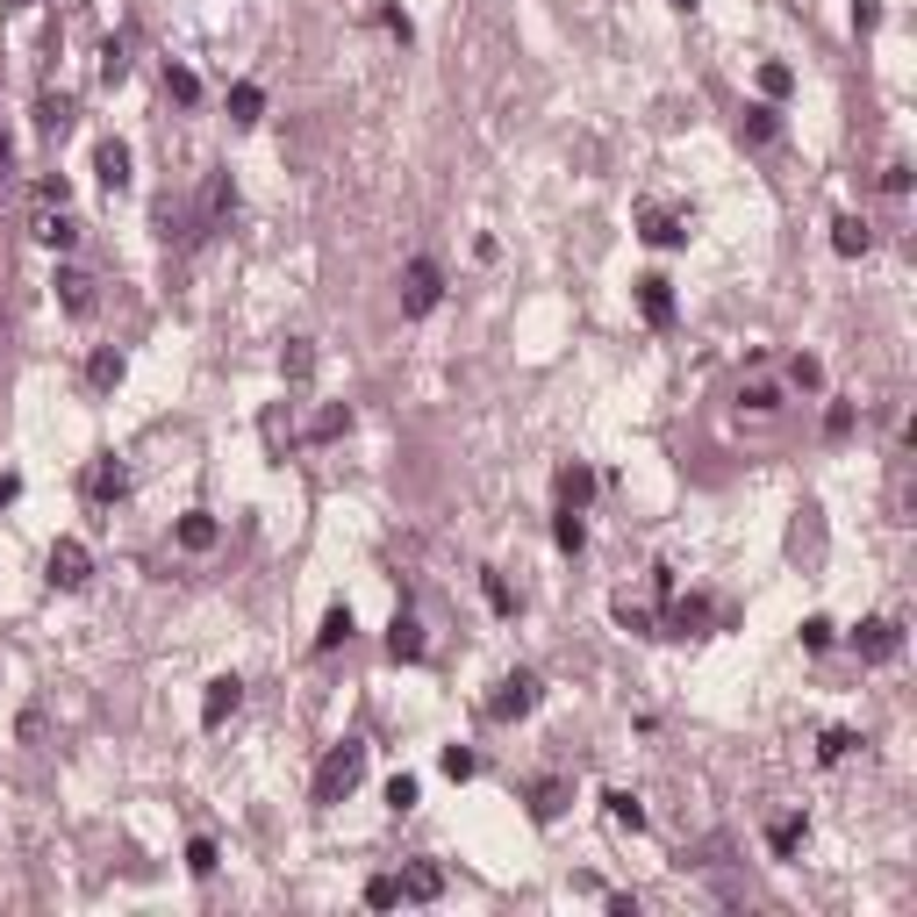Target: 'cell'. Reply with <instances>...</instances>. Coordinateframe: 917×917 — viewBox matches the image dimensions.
Returning <instances> with one entry per match:
<instances>
[{
  "label": "cell",
  "instance_id": "cell-1",
  "mask_svg": "<svg viewBox=\"0 0 917 917\" xmlns=\"http://www.w3.org/2000/svg\"><path fill=\"white\" fill-rule=\"evenodd\" d=\"M359 775H365V739H337L323 753V767H315V781H309V803L315 810H337V803L359 789Z\"/></svg>",
  "mask_w": 917,
  "mask_h": 917
},
{
  "label": "cell",
  "instance_id": "cell-2",
  "mask_svg": "<svg viewBox=\"0 0 917 917\" xmlns=\"http://www.w3.org/2000/svg\"><path fill=\"white\" fill-rule=\"evenodd\" d=\"M537 703H545V681H537L531 667H517V674L495 681V695H487V717H495V724H517V717H531Z\"/></svg>",
  "mask_w": 917,
  "mask_h": 917
},
{
  "label": "cell",
  "instance_id": "cell-3",
  "mask_svg": "<svg viewBox=\"0 0 917 917\" xmlns=\"http://www.w3.org/2000/svg\"><path fill=\"white\" fill-rule=\"evenodd\" d=\"M437 301H445V265L409 259V273H401V315H431Z\"/></svg>",
  "mask_w": 917,
  "mask_h": 917
},
{
  "label": "cell",
  "instance_id": "cell-4",
  "mask_svg": "<svg viewBox=\"0 0 917 917\" xmlns=\"http://www.w3.org/2000/svg\"><path fill=\"white\" fill-rule=\"evenodd\" d=\"M853 653H860L867 667H889V659H903V623H896V617H867L860 631H853Z\"/></svg>",
  "mask_w": 917,
  "mask_h": 917
},
{
  "label": "cell",
  "instance_id": "cell-5",
  "mask_svg": "<svg viewBox=\"0 0 917 917\" xmlns=\"http://www.w3.org/2000/svg\"><path fill=\"white\" fill-rule=\"evenodd\" d=\"M87 581H94V553L79 545V537H58V545H51V588L79 595Z\"/></svg>",
  "mask_w": 917,
  "mask_h": 917
},
{
  "label": "cell",
  "instance_id": "cell-6",
  "mask_svg": "<svg viewBox=\"0 0 917 917\" xmlns=\"http://www.w3.org/2000/svg\"><path fill=\"white\" fill-rule=\"evenodd\" d=\"M639 237L659 244V251H674V244L695 237V215H689V208H645V230H639Z\"/></svg>",
  "mask_w": 917,
  "mask_h": 917
},
{
  "label": "cell",
  "instance_id": "cell-7",
  "mask_svg": "<svg viewBox=\"0 0 917 917\" xmlns=\"http://www.w3.org/2000/svg\"><path fill=\"white\" fill-rule=\"evenodd\" d=\"M51 287H58V309H65V315H79V323H87V315L101 309V295H94V280L79 273V265H58V280H51Z\"/></svg>",
  "mask_w": 917,
  "mask_h": 917
},
{
  "label": "cell",
  "instance_id": "cell-8",
  "mask_svg": "<svg viewBox=\"0 0 917 917\" xmlns=\"http://www.w3.org/2000/svg\"><path fill=\"white\" fill-rule=\"evenodd\" d=\"M423 653H431V639H423V623H416L409 609H395V623H387V659H395V667H416Z\"/></svg>",
  "mask_w": 917,
  "mask_h": 917
},
{
  "label": "cell",
  "instance_id": "cell-9",
  "mask_svg": "<svg viewBox=\"0 0 917 917\" xmlns=\"http://www.w3.org/2000/svg\"><path fill=\"white\" fill-rule=\"evenodd\" d=\"M639 315H645L653 330L674 323V280H667V273H645V280H639Z\"/></svg>",
  "mask_w": 917,
  "mask_h": 917
},
{
  "label": "cell",
  "instance_id": "cell-10",
  "mask_svg": "<svg viewBox=\"0 0 917 917\" xmlns=\"http://www.w3.org/2000/svg\"><path fill=\"white\" fill-rule=\"evenodd\" d=\"M237 703H244V681H237V674H215V681H208V695H201V724H208V731L230 724V717H237Z\"/></svg>",
  "mask_w": 917,
  "mask_h": 917
},
{
  "label": "cell",
  "instance_id": "cell-11",
  "mask_svg": "<svg viewBox=\"0 0 917 917\" xmlns=\"http://www.w3.org/2000/svg\"><path fill=\"white\" fill-rule=\"evenodd\" d=\"M173 537H179V553H215V545H223V523L208 517V509H187V517L173 523Z\"/></svg>",
  "mask_w": 917,
  "mask_h": 917
},
{
  "label": "cell",
  "instance_id": "cell-12",
  "mask_svg": "<svg viewBox=\"0 0 917 917\" xmlns=\"http://www.w3.org/2000/svg\"><path fill=\"white\" fill-rule=\"evenodd\" d=\"M395 882H401V903H437V896H445V867L409 860V867L395 875Z\"/></svg>",
  "mask_w": 917,
  "mask_h": 917
},
{
  "label": "cell",
  "instance_id": "cell-13",
  "mask_svg": "<svg viewBox=\"0 0 917 917\" xmlns=\"http://www.w3.org/2000/svg\"><path fill=\"white\" fill-rule=\"evenodd\" d=\"M94 173H101L108 194H122V187H129V144H122V137H101V151H94Z\"/></svg>",
  "mask_w": 917,
  "mask_h": 917
},
{
  "label": "cell",
  "instance_id": "cell-14",
  "mask_svg": "<svg viewBox=\"0 0 917 917\" xmlns=\"http://www.w3.org/2000/svg\"><path fill=\"white\" fill-rule=\"evenodd\" d=\"M567 781L559 775H545V781H531V825H559V810H567Z\"/></svg>",
  "mask_w": 917,
  "mask_h": 917
},
{
  "label": "cell",
  "instance_id": "cell-15",
  "mask_svg": "<svg viewBox=\"0 0 917 917\" xmlns=\"http://www.w3.org/2000/svg\"><path fill=\"white\" fill-rule=\"evenodd\" d=\"M87 495H94V503H122V495H129V467H122V459H94Z\"/></svg>",
  "mask_w": 917,
  "mask_h": 917
},
{
  "label": "cell",
  "instance_id": "cell-16",
  "mask_svg": "<svg viewBox=\"0 0 917 917\" xmlns=\"http://www.w3.org/2000/svg\"><path fill=\"white\" fill-rule=\"evenodd\" d=\"M553 495H559V509H588V495H595V473L573 459V467H559L553 473Z\"/></svg>",
  "mask_w": 917,
  "mask_h": 917
},
{
  "label": "cell",
  "instance_id": "cell-17",
  "mask_svg": "<svg viewBox=\"0 0 917 917\" xmlns=\"http://www.w3.org/2000/svg\"><path fill=\"white\" fill-rule=\"evenodd\" d=\"M803 839H810V817H803V810H789V817H775V825H767V853H775V860H789Z\"/></svg>",
  "mask_w": 917,
  "mask_h": 917
},
{
  "label": "cell",
  "instance_id": "cell-18",
  "mask_svg": "<svg viewBox=\"0 0 917 917\" xmlns=\"http://www.w3.org/2000/svg\"><path fill=\"white\" fill-rule=\"evenodd\" d=\"M867 244H875V230H867L860 215H839V223H831V251H839V259H867Z\"/></svg>",
  "mask_w": 917,
  "mask_h": 917
},
{
  "label": "cell",
  "instance_id": "cell-19",
  "mask_svg": "<svg viewBox=\"0 0 917 917\" xmlns=\"http://www.w3.org/2000/svg\"><path fill=\"white\" fill-rule=\"evenodd\" d=\"M72 115H79V108H72V94H44V101H36V129H44V137H65Z\"/></svg>",
  "mask_w": 917,
  "mask_h": 917
},
{
  "label": "cell",
  "instance_id": "cell-20",
  "mask_svg": "<svg viewBox=\"0 0 917 917\" xmlns=\"http://www.w3.org/2000/svg\"><path fill=\"white\" fill-rule=\"evenodd\" d=\"M553 545H559L567 559L588 553V523H581V509H559V517H553Z\"/></svg>",
  "mask_w": 917,
  "mask_h": 917
},
{
  "label": "cell",
  "instance_id": "cell-21",
  "mask_svg": "<svg viewBox=\"0 0 917 917\" xmlns=\"http://www.w3.org/2000/svg\"><path fill=\"white\" fill-rule=\"evenodd\" d=\"M603 810H609V825H617V831H645V803L631 796V789H609Z\"/></svg>",
  "mask_w": 917,
  "mask_h": 917
},
{
  "label": "cell",
  "instance_id": "cell-22",
  "mask_svg": "<svg viewBox=\"0 0 917 917\" xmlns=\"http://www.w3.org/2000/svg\"><path fill=\"white\" fill-rule=\"evenodd\" d=\"M739 409L745 416H781V381H745L739 387Z\"/></svg>",
  "mask_w": 917,
  "mask_h": 917
},
{
  "label": "cell",
  "instance_id": "cell-23",
  "mask_svg": "<svg viewBox=\"0 0 917 917\" xmlns=\"http://www.w3.org/2000/svg\"><path fill=\"white\" fill-rule=\"evenodd\" d=\"M36 244H51V251H72V244H79V223H72L65 208H58V215H36Z\"/></svg>",
  "mask_w": 917,
  "mask_h": 917
},
{
  "label": "cell",
  "instance_id": "cell-24",
  "mask_svg": "<svg viewBox=\"0 0 917 917\" xmlns=\"http://www.w3.org/2000/svg\"><path fill=\"white\" fill-rule=\"evenodd\" d=\"M265 115V87L259 79H237V87H230V122H259Z\"/></svg>",
  "mask_w": 917,
  "mask_h": 917
},
{
  "label": "cell",
  "instance_id": "cell-25",
  "mask_svg": "<svg viewBox=\"0 0 917 917\" xmlns=\"http://www.w3.org/2000/svg\"><path fill=\"white\" fill-rule=\"evenodd\" d=\"M280 373H287L295 387L315 373V345H309V337H287V351H280Z\"/></svg>",
  "mask_w": 917,
  "mask_h": 917
},
{
  "label": "cell",
  "instance_id": "cell-26",
  "mask_svg": "<svg viewBox=\"0 0 917 917\" xmlns=\"http://www.w3.org/2000/svg\"><path fill=\"white\" fill-rule=\"evenodd\" d=\"M481 595H487V609H495V617H517V588H509V581H503V573H495V567H481Z\"/></svg>",
  "mask_w": 917,
  "mask_h": 917
},
{
  "label": "cell",
  "instance_id": "cell-27",
  "mask_svg": "<svg viewBox=\"0 0 917 917\" xmlns=\"http://www.w3.org/2000/svg\"><path fill=\"white\" fill-rule=\"evenodd\" d=\"M87 381L101 387V395H108V387L122 381V351H115V345H101V351H94V359H87Z\"/></svg>",
  "mask_w": 917,
  "mask_h": 917
},
{
  "label": "cell",
  "instance_id": "cell-28",
  "mask_svg": "<svg viewBox=\"0 0 917 917\" xmlns=\"http://www.w3.org/2000/svg\"><path fill=\"white\" fill-rule=\"evenodd\" d=\"M853 753H860V731H825V739H817V760H825V767L853 760Z\"/></svg>",
  "mask_w": 917,
  "mask_h": 917
},
{
  "label": "cell",
  "instance_id": "cell-29",
  "mask_svg": "<svg viewBox=\"0 0 917 917\" xmlns=\"http://www.w3.org/2000/svg\"><path fill=\"white\" fill-rule=\"evenodd\" d=\"M345 639H351V609L337 603V609H330V617H323V631H315V653H337V645H345Z\"/></svg>",
  "mask_w": 917,
  "mask_h": 917
},
{
  "label": "cell",
  "instance_id": "cell-30",
  "mask_svg": "<svg viewBox=\"0 0 917 917\" xmlns=\"http://www.w3.org/2000/svg\"><path fill=\"white\" fill-rule=\"evenodd\" d=\"M745 137H753V144H775V137H781V115H775V101L745 108Z\"/></svg>",
  "mask_w": 917,
  "mask_h": 917
},
{
  "label": "cell",
  "instance_id": "cell-31",
  "mask_svg": "<svg viewBox=\"0 0 917 917\" xmlns=\"http://www.w3.org/2000/svg\"><path fill=\"white\" fill-rule=\"evenodd\" d=\"M165 94H173L179 108H194V101H201V79H194L187 65H173V58H165Z\"/></svg>",
  "mask_w": 917,
  "mask_h": 917
},
{
  "label": "cell",
  "instance_id": "cell-32",
  "mask_svg": "<svg viewBox=\"0 0 917 917\" xmlns=\"http://www.w3.org/2000/svg\"><path fill=\"white\" fill-rule=\"evenodd\" d=\"M789 387H803V395H817V387H825V365H817L810 351H796V359H789Z\"/></svg>",
  "mask_w": 917,
  "mask_h": 917
},
{
  "label": "cell",
  "instance_id": "cell-33",
  "mask_svg": "<svg viewBox=\"0 0 917 917\" xmlns=\"http://www.w3.org/2000/svg\"><path fill=\"white\" fill-rule=\"evenodd\" d=\"M345 431H351V409H345V401H337V409H323V416L309 423V437H315V445H330V437H345Z\"/></svg>",
  "mask_w": 917,
  "mask_h": 917
},
{
  "label": "cell",
  "instance_id": "cell-34",
  "mask_svg": "<svg viewBox=\"0 0 917 917\" xmlns=\"http://www.w3.org/2000/svg\"><path fill=\"white\" fill-rule=\"evenodd\" d=\"M831 639H839L831 617H803V653H831Z\"/></svg>",
  "mask_w": 917,
  "mask_h": 917
},
{
  "label": "cell",
  "instance_id": "cell-35",
  "mask_svg": "<svg viewBox=\"0 0 917 917\" xmlns=\"http://www.w3.org/2000/svg\"><path fill=\"white\" fill-rule=\"evenodd\" d=\"M395 903H401L395 875H373V882H365V910H395Z\"/></svg>",
  "mask_w": 917,
  "mask_h": 917
},
{
  "label": "cell",
  "instance_id": "cell-36",
  "mask_svg": "<svg viewBox=\"0 0 917 917\" xmlns=\"http://www.w3.org/2000/svg\"><path fill=\"white\" fill-rule=\"evenodd\" d=\"M101 79H108V87H122V79H129V51H122L115 36L101 44Z\"/></svg>",
  "mask_w": 917,
  "mask_h": 917
},
{
  "label": "cell",
  "instance_id": "cell-37",
  "mask_svg": "<svg viewBox=\"0 0 917 917\" xmlns=\"http://www.w3.org/2000/svg\"><path fill=\"white\" fill-rule=\"evenodd\" d=\"M825 437L839 445V437H853V401L846 395H831V409H825Z\"/></svg>",
  "mask_w": 917,
  "mask_h": 917
},
{
  "label": "cell",
  "instance_id": "cell-38",
  "mask_svg": "<svg viewBox=\"0 0 917 917\" xmlns=\"http://www.w3.org/2000/svg\"><path fill=\"white\" fill-rule=\"evenodd\" d=\"M187 875H194V882L215 875V839H187Z\"/></svg>",
  "mask_w": 917,
  "mask_h": 917
},
{
  "label": "cell",
  "instance_id": "cell-39",
  "mask_svg": "<svg viewBox=\"0 0 917 917\" xmlns=\"http://www.w3.org/2000/svg\"><path fill=\"white\" fill-rule=\"evenodd\" d=\"M416 796H423V789H416V775H395V781H387V810H395V817H409Z\"/></svg>",
  "mask_w": 917,
  "mask_h": 917
},
{
  "label": "cell",
  "instance_id": "cell-40",
  "mask_svg": "<svg viewBox=\"0 0 917 917\" xmlns=\"http://www.w3.org/2000/svg\"><path fill=\"white\" fill-rule=\"evenodd\" d=\"M437 767H445L451 781H473V775H481V760H473L467 745H445V760H437Z\"/></svg>",
  "mask_w": 917,
  "mask_h": 917
},
{
  "label": "cell",
  "instance_id": "cell-41",
  "mask_svg": "<svg viewBox=\"0 0 917 917\" xmlns=\"http://www.w3.org/2000/svg\"><path fill=\"white\" fill-rule=\"evenodd\" d=\"M789 87H796V72H789V65H760V94H767V101H781Z\"/></svg>",
  "mask_w": 917,
  "mask_h": 917
},
{
  "label": "cell",
  "instance_id": "cell-42",
  "mask_svg": "<svg viewBox=\"0 0 917 917\" xmlns=\"http://www.w3.org/2000/svg\"><path fill=\"white\" fill-rule=\"evenodd\" d=\"M381 29H387V36H395V44H416V22H409V15H401V8H381Z\"/></svg>",
  "mask_w": 917,
  "mask_h": 917
},
{
  "label": "cell",
  "instance_id": "cell-43",
  "mask_svg": "<svg viewBox=\"0 0 917 917\" xmlns=\"http://www.w3.org/2000/svg\"><path fill=\"white\" fill-rule=\"evenodd\" d=\"M853 29H882V0H853Z\"/></svg>",
  "mask_w": 917,
  "mask_h": 917
},
{
  "label": "cell",
  "instance_id": "cell-44",
  "mask_svg": "<svg viewBox=\"0 0 917 917\" xmlns=\"http://www.w3.org/2000/svg\"><path fill=\"white\" fill-rule=\"evenodd\" d=\"M882 187H889V194H910V165H903V158H896V165L882 173Z\"/></svg>",
  "mask_w": 917,
  "mask_h": 917
},
{
  "label": "cell",
  "instance_id": "cell-45",
  "mask_svg": "<svg viewBox=\"0 0 917 917\" xmlns=\"http://www.w3.org/2000/svg\"><path fill=\"white\" fill-rule=\"evenodd\" d=\"M15 495H22V481H15V473H0V509L15 503Z\"/></svg>",
  "mask_w": 917,
  "mask_h": 917
},
{
  "label": "cell",
  "instance_id": "cell-46",
  "mask_svg": "<svg viewBox=\"0 0 917 917\" xmlns=\"http://www.w3.org/2000/svg\"><path fill=\"white\" fill-rule=\"evenodd\" d=\"M0 179H8V129H0Z\"/></svg>",
  "mask_w": 917,
  "mask_h": 917
},
{
  "label": "cell",
  "instance_id": "cell-47",
  "mask_svg": "<svg viewBox=\"0 0 917 917\" xmlns=\"http://www.w3.org/2000/svg\"><path fill=\"white\" fill-rule=\"evenodd\" d=\"M667 8H681V15H695V0H667Z\"/></svg>",
  "mask_w": 917,
  "mask_h": 917
},
{
  "label": "cell",
  "instance_id": "cell-48",
  "mask_svg": "<svg viewBox=\"0 0 917 917\" xmlns=\"http://www.w3.org/2000/svg\"><path fill=\"white\" fill-rule=\"evenodd\" d=\"M15 8H44V0H15Z\"/></svg>",
  "mask_w": 917,
  "mask_h": 917
},
{
  "label": "cell",
  "instance_id": "cell-49",
  "mask_svg": "<svg viewBox=\"0 0 917 917\" xmlns=\"http://www.w3.org/2000/svg\"><path fill=\"white\" fill-rule=\"evenodd\" d=\"M0 345H8V323H0Z\"/></svg>",
  "mask_w": 917,
  "mask_h": 917
}]
</instances>
